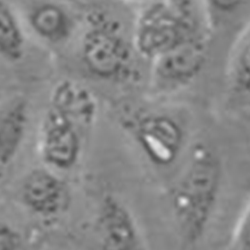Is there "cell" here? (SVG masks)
<instances>
[{"mask_svg":"<svg viewBox=\"0 0 250 250\" xmlns=\"http://www.w3.org/2000/svg\"><path fill=\"white\" fill-rule=\"evenodd\" d=\"M223 176L219 154L206 144L196 145L169 191L170 211L185 244L194 245L207 233L220 202Z\"/></svg>","mask_w":250,"mask_h":250,"instance_id":"1","label":"cell"},{"mask_svg":"<svg viewBox=\"0 0 250 250\" xmlns=\"http://www.w3.org/2000/svg\"><path fill=\"white\" fill-rule=\"evenodd\" d=\"M134 51L116 19L98 10L87 16L80 59L92 77L117 83L128 80L134 71Z\"/></svg>","mask_w":250,"mask_h":250,"instance_id":"2","label":"cell"},{"mask_svg":"<svg viewBox=\"0 0 250 250\" xmlns=\"http://www.w3.org/2000/svg\"><path fill=\"white\" fill-rule=\"evenodd\" d=\"M200 31L191 0H152L137 17L132 43L153 61Z\"/></svg>","mask_w":250,"mask_h":250,"instance_id":"3","label":"cell"},{"mask_svg":"<svg viewBox=\"0 0 250 250\" xmlns=\"http://www.w3.org/2000/svg\"><path fill=\"white\" fill-rule=\"evenodd\" d=\"M125 125L144 158L155 167H169L180 157L186 134L182 124L171 115L146 112Z\"/></svg>","mask_w":250,"mask_h":250,"instance_id":"4","label":"cell"},{"mask_svg":"<svg viewBox=\"0 0 250 250\" xmlns=\"http://www.w3.org/2000/svg\"><path fill=\"white\" fill-rule=\"evenodd\" d=\"M207 53V40L200 31L151 61L153 86L161 92H171L189 85L204 68Z\"/></svg>","mask_w":250,"mask_h":250,"instance_id":"5","label":"cell"},{"mask_svg":"<svg viewBox=\"0 0 250 250\" xmlns=\"http://www.w3.org/2000/svg\"><path fill=\"white\" fill-rule=\"evenodd\" d=\"M95 230L99 250H148L134 213L114 194L106 193L101 198Z\"/></svg>","mask_w":250,"mask_h":250,"instance_id":"6","label":"cell"},{"mask_svg":"<svg viewBox=\"0 0 250 250\" xmlns=\"http://www.w3.org/2000/svg\"><path fill=\"white\" fill-rule=\"evenodd\" d=\"M39 149L41 158L49 167L62 171L73 168L82 151L79 126L49 107L40 125Z\"/></svg>","mask_w":250,"mask_h":250,"instance_id":"7","label":"cell"},{"mask_svg":"<svg viewBox=\"0 0 250 250\" xmlns=\"http://www.w3.org/2000/svg\"><path fill=\"white\" fill-rule=\"evenodd\" d=\"M20 195L27 209L41 218L59 215L68 203L65 183L53 172L43 168L33 169L25 176Z\"/></svg>","mask_w":250,"mask_h":250,"instance_id":"8","label":"cell"},{"mask_svg":"<svg viewBox=\"0 0 250 250\" xmlns=\"http://www.w3.org/2000/svg\"><path fill=\"white\" fill-rule=\"evenodd\" d=\"M29 125V103L14 95L0 102V169L15 159L25 140Z\"/></svg>","mask_w":250,"mask_h":250,"instance_id":"9","label":"cell"},{"mask_svg":"<svg viewBox=\"0 0 250 250\" xmlns=\"http://www.w3.org/2000/svg\"><path fill=\"white\" fill-rule=\"evenodd\" d=\"M50 107L63 114L77 126H88L97 116V100L92 92L80 83L63 79L52 88Z\"/></svg>","mask_w":250,"mask_h":250,"instance_id":"10","label":"cell"},{"mask_svg":"<svg viewBox=\"0 0 250 250\" xmlns=\"http://www.w3.org/2000/svg\"><path fill=\"white\" fill-rule=\"evenodd\" d=\"M28 22L36 35L53 44L64 42L74 29L70 14L63 7L52 2L34 6L28 14Z\"/></svg>","mask_w":250,"mask_h":250,"instance_id":"11","label":"cell"},{"mask_svg":"<svg viewBox=\"0 0 250 250\" xmlns=\"http://www.w3.org/2000/svg\"><path fill=\"white\" fill-rule=\"evenodd\" d=\"M25 35L15 14L0 0V55L8 61H19L25 53Z\"/></svg>","mask_w":250,"mask_h":250,"instance_id":"12","label":"cell"},{"mask_svg":"<svg viewBox=\"0 0 250 250\" xmlns=\"http://www.w3.org/2000/svg\"><path fill=\"white\" fill-rule=\"evenodd\" d=\"M227 84L235 95H250V30L241 38L229 61Z\"/></svg>","mask_w":250,"mask_h":250,"instance_id":"13","label":"cell"},{"mask_svg":"<svg viewBox=\"0 0 250 250\" xmlns=\"http://www.w3.org/2000/svg\"><path fill=\"white\" fill-rule=\"evenodd\" d=\"M227 250H250V199L240 215Z\"/></svg>","mask_w":250,"mask_h":250,"instance_id":"14","label":"cell"},{"mask_svg":"<svg viewBox=\"0 0 250 250\" xmlns=\"http://www.w3.org/2000/svg\"><path fill=\"white\" fill-rule=\"evenodd\" d=\"M0 250H25L21 234L3 221H0Z\"/></svg>","mask_w":250,"mask_h":250,"instance_id":"15","label":"cell"},{"mask_svg":"<svg viewBox=\"0 0 250 250\" xmlns=\"http://www.w3.org/2000/svg\"><path fill=\"white\" fill-rule=\"evenodd\" d=\"M244 0H204L206 9L210 15L225 17L236 12Z\"/></svg>","mask_w":250,"mask_h":250,"instance_id":"16","label":"cell"},{"mask_svg":"<svg viewBox=\"0 0 250 250\" xmlns=\"http://www.w3.org/2000/svg\"><path fill=\"white\" fill-rule=\"evenodd\" d=\"M126 1L131 3H144V2H151L152 0H126Z\"/></svg>","mask_w":250,"mask_h":250,"instance_id":"17","label":"cell"}]
</instances>
